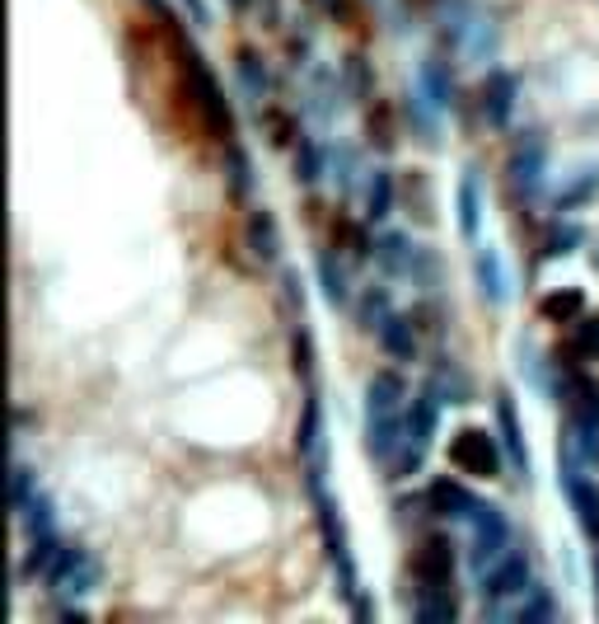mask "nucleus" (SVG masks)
Listing matches in <instances>:
<instances>
[{"label": "nucleus", "mask_w": 599, "mask_h": 624, "mask_svg": "<svg viewBox=\"0 0 599 624\" xmlns=\"http://www.w3.org/2000/svg\"><path fill=\"white\" fill-rule=\"evenodd\" d=\"M379 348L389 352L394 362H417V324H413V315H394L379 324Z\"/></svg>", "instance_id": "obj_16"}, {"label": "nucleus", "mask_w": 599, "mask_h": 624, "mask_svg": "<svg viewBox=\"0 0 599 624\" xmlns=\"http://www.w3.org/2000/svg\"><path fill=\"white\" fill-rule=\"evenodd\" d=\"M394 198H398L394 170H375L370 193H366V225H384V221H389L394 217Z\"/></svg>", "instance_id": "obj_24"}, {"label": "nucleus", "mask_w": 599, "mask_h": 624, "mask_svg": "<svg viewBox=\"0 0 599 624\" xmlns=\"http://www.w3.org/2000/svg\"><path fill=\"white\" fill-rule=\"evenodd\" d=\"M449 465H455L459 474H468V480H501V470L510 461H506V446H501L497 432L459 427L455 436H449Z\"/></svg>", "instance_id": "obj_4"}, {"label": "nucleus", "mask_w": 599, "mask_h": 624, "mask_svg": "<svg viewBox=\"0 0 599 624\" xmlns=\"http://www.w3.org/2000/svg\"><path fill=\"white\" fill-rule=\"evenodd\" d=\"M240 76H244V85L253 94H267V71H263V61H258V52H253V48L240 52Z\"/></svg>", "instance_id": "obj_35"}, {"label": "nucleus", "mask_w": 599, "mask_h": 624, "mask_svg": "<svg viewBox=\"0 0 599 624\" xmlns=\"http://www.w3.org/2000/svg\"><path fill=\"white\" fill-rule=\"evenodd\" d=\"M57 615H61V620H90V611H84V606H61Z\"/></svg>", "instance_id": "obj_41"}, {"label": "nucleus", "mask_w": 599, "mask_h": 624, "mask_svg": "<svg viewBox=\"0 0 599 624\" xmlns=\"http://www.w3.org/2000/svg\"><path fill=\"white\" fill-rule=\"evenodd\" d=\"M370 141L379 145V151H389V145H394V122H389V113H384V118H379V109L370 113Z\"/></svg>", "instance_id": "obj_39"}, {"label": "nucleus", "mask_w": 599, "mask_h": 624, "mask_svg": "<svg viewBox=\"0 0 599 624\" xmlns=\"http://www.w3.org/2000/svg\"><path fill=\"white\" fill-rule=\"evenodd\" d=\"M413 615L432 620V624H455L459 620V601L449 596V587H422L417 601H413Z\"/></svg>", "instance_id": "obj_23"}, {"label": "nucleus", "mask_w": 599, "mask_h": 624, "mask_svg": "<svg viewBox=\"0 0 599 624\" xmlns=\"http://www.w3.org/2000/svg\"><path fill=\"white\" fill-rule=\"evenodd\" d=\"M314 334H309V320H300L295 329H291V366H295V376L300 381H309L314 376Z\"/></svg>", "instance_id": "obj_28"}, {"label": "nucleus", "mask_w": 599, "mask_h": 624, "mask_svg": "<svg viewBox=\"0 0 599 624\" xmlns=\"http://www.w3.org/2000/svg\"><path fill=\"white\" fill-rule=\"evenodd\" d=\"M474 273H478V286H483V296H487L491 305H506V301H510V282H506V268H501V254H497V249L478 244Z\"/></svg>", "instance_id": "obj_17"}, {"label": "nucleus", "mask_w": 599, "mask_h": 624, "mask_svg": "<svg viewBox=\"0 0 599 624\" xmlns=\"http://www.w3.org/2000/svg\"><path fill=\"white\" fill-rule=\"evenodd\" d=\"M576 244H581V231H576V225H552L548 231V254H571Z\"/></svg>", "instance_id": "obj_37"}, {"label": "nucleus", "mask_w": 599, "mask_h": 624, "mask_svg": "<svg viewBox=\"0 0 599 624\" xmlns=\"http://www.w3.org/2000/svg\"><path fill=\"white\" fill-rule=\"evenodd\" d=\"M422 497H426V512H432V516H445V522H464V526H468V516L483 507V497H474V493H468L464 484H455V480H432Z\"/></svg>", "instance_id": "obj_12"}, {"label": "nucleus", "mask_w": 599, "mask_h": 624, "mask_svg": "<svg viewBox=\"0 0 599 624\" xmlns=\"http://www.w3.org/2000/svg\"><path fill=\"white\" fill-rule=\"evenodd\" d=\"M375 254H379V268H384L389 278H413L417 249H413V240L403 235V231H384V235L375 240Z\"/></svg>", "instance_id": "obj_15"}, {"label": "nucleus", "mask_w": 599, "mask_h": 624, "mask_svg": "<svg viewBox=\"0 0 599 624\" xmlns=\"http://www.w3.org/2000/svg\"><path fill=\"white\" fill-rule=\"evenodd\" d=\"M506 550H510V522H506V512L483 503L474 516H468V564H474V573L483 577Z\"/></svg>", "instance_id": "obj_5"}, {"label": "nucleus", "mask_w": 599, "mask_h": 624, "mask_svg": "<svg viewBox=\"0 0 599 624\" xmlns=\"http://www.w3.org/2000/svg\"><path fill=\"white\" fill-rule=\"evenodd\" d=\"M99 577H103V568L94 564V554L80 550V545H67L57 554V564L48 568V577H42V582H48L57 596H84V592L99 587Z\"/></svg>", "instance_id": "obj_7"}, {"label": "nucleus", "mask_w": 599, "mask_h": 624, "mask_svg": "<svg viewBox=\"0 0 599 624\" xmlns=\"http://www.w3.org/2000/svg\"><path fill=\"white\" fill-rule=\"evenodd\" d=\"M516 94H520L516 71H506V67L487 71V80H483V118L491 122V128H510V118H516Z\"/></svg>", "instance_id": "obj_11"}, {"label": "nucleus", "mask_w": 599, "mask_h": 624, "mask_svg": "<svg viewBox=\"0 0 599 624\" xmlns=\"http://www.w3.org/2000/svg\"><path fill=\"white\" fill-rule=\"evenodd\" d=\"M417 90L426 94V103H432L436 113L449 109V99H455V85H449V71H445V61H422L417 67Z\"/></svg>", "instance_id": "obj_19"}, {"label": "nucleus", "mask_w": 599, "mask_h": 624, "mask_svg": "<svg viewBox=\"0 0 599 624\" xmlns=\"http://www.w3.org/2000/svg\"><path fill=\"white\" fill-rule=\"evenodd\" d=\"M282 301H286L295 324L305 320V278H300V268H286V273H282Z\"/></svg>", "instance_id": "obj_32"}, {"label": "nucleus", "mask_w": 599, "mask_h": 624, "mask_svg": "<svg viewBox=\"0 0 599 624\" xmlns=\"http://www.w3.org/2000/svg\"><path fill=\"white\" fill-rule=\"evenodd\" d=\"M581 358H599V320H576V343H571Z\"/></svg>", "instance_id": "obj_36"}, {"label": "nucleus", "mask_w": 599, "mask_h": 624, "mask_svg": "<svg viewBox=\"0 0 599 624\" xmlns=\"http://www.w3.org/2000/svg\"><path fill=\"white\" fill-rule=\"evenodd\" d=\"M595 189H599V164H590V170H586V174L576 179L571 189H567V193L558 198V212H576V207H581V202H586V198H590Z\"/></svg>", "instance_id": "obj_33"}, {"label": "nucleus", "mask_w": 599, "mask_h": 624, "mask_svg": "<svg viewBox=\"0 0 599 624\" xmlns=\"http://www.w3.org/2000/svg\"><path fill=\"white\" fill-rule=\"evenodd\" d=\"M394 315V301H389V291L384 286H366L361 291V301H356V320L366 334H379V324Z\"/></svg>", "instance_id": "obj_25"}, {"label": "nucleus", "mask_w": 599, "mask_h": 624, "mask_svg": "<svg viewBox=\"0 0 599 624\" xmlns=\"http://www.w3.org/2000/svg\"><path fill=\"white\" fill-rule=\"evenodd\" d=\"M544 179H548V145L539 132H525V141H516V151H510V183L534 198L544 193Z\"/></svg>", "instance_id": "obj_9"}, {"label": "nucleus", "mask_w": 599, "mask_h": 624, "mask_svg": "<svg viewBox=\"0 0 599 624\" xmlns=\"http://www.w3.org/2000/svg\"><path fill=\"white\" fill-rule=\"evenodd\" d=\"M318 282H324V296H328L333 310L352 305V278H347V268L337 263L333 249H324V254H318Z\"/></svg>", "instance_id": "obj_22"}, {"label": "nucleus", "mask_w": 599, "mask_h": 624, "mask_svg": "<svg viewBox=\"0 0 599 624\" xmlns=\"http://www.w3.org/2000/svg\"><path fill=\"white\" fill-rule=\"evenodd\" d=\"M403 427H408V442L432 451V436L440 427V400L432 385H422L417 394H408V413H403Z\"/></svg>", "instance_id": "obj_13"}, {"label": "nucleus", "mask_w": 599, "mask_h": 624, "mask_svg": "<svg viewBox=\"0 0 599 624\" xmlns=\"http://www.w3.org/2000/svg\"><path fill=\"white\" fill-rule=\"evenodd\" d=\"M497 436L506 446V461L510 470L529 480L534 474V461H529V446H525V427H520V413H516V400H510V390H497Z\"/></svg>", "instance_id": "obj_10"}, {"label": "nucleus", "mask_w": 599, "mask_h": 624, "mask_svg": "<svg viewBox=\"0 0 599 624\" xmlns=\"http://www.w3.org/2000/svg\"><path fill=\"white\" fill-rule=\"evenodd\" d=\"M318 6H324L328 14H342V0H318Z\"/></svg>", "instance_id": "obj_43"}, {"label": "nucleus", "mask_w": 599, "mask_h": 624, "mask_svg": "<svg viewBox=\"0 0 599 624\" xmlns=\"http://www.w3.org/2000/svg\"><path fill=\"white\" fill-rule=\"evenodd\" d=\"M230 6H234V10H248V6H253V0H230Z\"/></svg>", "instance_id": "obj_45"}, {"label": "nucleus", "mask_w": 599, "mask_h": 624, "mask_svg": "<svg viewBox=\"0 0 599 624\" xmlns=\"http://www.w3.org/2000/svg\"><path fill=\"white\" fill-rule=\"evenodd\" d=\"M263 118H272V141H276V145H291V141H295V122H291L282 109H267Z\"/></svg>", "instance_id": "obj_38"}, {"label": "nucleus", "mask_w": 599, "mask_h": 624, "mask_svg": "<svg viewBox=\"0 0 599 624\" xmlns=\"http://www.w3.org/2000/svg\"><path fill=\"white\" fill-rule=\"evenodd\" d=\"M244 231H248V249H253L258 259H267V263L282 259V225H276L272 207H253Z\"/></svg>", "instance_id": "obj_14"}, {"label": "nucleus", "mask_w": 599, "mask_h": 624, "mask_svg": "<svg viewBox=\"0 0 599 624\" xmlns=\"http://www.w3.org/2000/svg\"><path fill=\"white\" fill-rule=\"evenodd\" d=\"M295 446H300V461H305V484H324L328 480V436H324V404H318L314 390L305 394Z\"/></svg>", "instance_id": "obj_6"}, {"label": "nucleus", "mask_w": 599, "mask_h": 624, "mask_svg": "<svg viewBox=\"0 0 599 624\" xmlns=\"http://www.w3.org/2000/svg\"><path fill=\"white\" fill-rule=\"evenodd\" d=\"M422 465H426V451H422V446H413V442H403V446H398V455H394V461L384 465V470H389V480H394V484H403V480H417Z\"/></svg>", "instance_id": "obj_30"}, {"label": "nucleus", "mask_w": 599, "mask_h": 624, "mask_svg": "<svg viewBox=\"0 0 599 624\" xmlns=\"http://www.w3.org/2000/svg\"><path fill=\"white\" fill-rule=\"evenodd\" d=\"M230 189H234V198H248V193H253V170H248V155H244L234 141H230Z\"/></svg>", "instance_id": "obj_34"}, {"label": "nucleus", "mask_w": 599, "mask_h": 624, "mask_svg": "<svg viewBox=\"0 0 599 624\" xmlns=\"http://www.w3.org/2000/svg\"><path fill=\"white\" fill-rule=\"evenodd\" d=\"M539 315L548 324H576L586 315V291H576V286H562V291H548V296L539 301Z\"/></svg>", "instance_id": "obj_20"}, {"label": "nucleus", "mask_w": 599, "mask_h": 624, "mask_svg": "<svg viewBox=\"0 0 599 624\" xmlns=\"http://www.w3.org/2000/svg\"><path fill=\"white\" fill-rule=\"evenodd\" d=\"M455 568H459V558H455V540H449L445 531H432L422 540V550L413 558V573L422 587H449L455 582Z\"/></svg>", "instance_id": "obj_8"}, {"label": "nucleus", "mask_w": 599, "mask_h": 624, "mask_svg": "<svg viewBox=\"0 0 599 624\" xmlns=\"http://www.w3.org/2000/svg\"><path fill=\"white\" fill-rule=\"evenodd\" d=\"M179 6H183V14H187L197 29H211V10L202 6V0H179Z\"/></svg>", "instance_id": "obj_40"}, {"label": "nucleus", "mask_w": 599, "mask_h": 624, "mask_svg": "<svg viewBox=\"0 0 599 624\" xmlns=\"http://www.w3.org/2000/svg\"><path fill=\"white\" fill-rule=\"evenodd\" d=\"M595 606H599V558H595Z\"/></svg>", "instance_id": "obj_44"}, {"label": "nucleus", "mask_w": 599, "mask_h": 624, "mask_svg": "<svg viewBox=\"0 0 599 624\" xmlns=\"http://www.w3.org/2000/svg\"><path fill=\"white\" fill-rule=\"evenodd\" d=\"M295 179L300 183H318V179H324V151H318L309 137L295 145Z\"/></svg>", "instance_id": "obj_31"}, {"label": "nucleus", "mask_w": 599, "mask_h": 624, "mask_svg": "<svg viewBox=\"0 0 599 624\" xmlns=\"http://www.w3.org/2000/svg\"><path fill=\"white\" fill-rule=\"evenodd\" d=\"M558 601H552V592L544 587V582H534V587L520 596V606H516V620L520 624H539V620H558Z\"/></svg>", "instance_id": "obj_26"}, {"label": "nucleus", "mask_w": 599, "mask_h": 624, "mask_svg": "<svg viewBox=\"0 0 599 624\" xmlns=\"http://www.w3.org/2000/svg\"><path fill=\"white\" fill-rule=\"evenodd\" d=\"M595 461H599V455H595Z\"/></svg>", "instance_id": "obj_47"}, {"label": "nucleus", "mask_w": 599, "mask_h": 624, "mask_svg": "<svg viewBox=\"0 0 599 624\" xmlns=\"http://www.w3.org/2000/svg\"><path fill=\"white\" fill-rule=\"evenodd\" d=\"M19 526H24V535H29V540L52 535V531H57V507H52V497L42 493V489H38L33 503H29L24 512H19Z\"/></svg>", "instance_id": "obj_27"}, {"label": "nucleus", "mask_w": 599, "mask_h": 624, "mask_svg": "<svg viewBox=\"0 0 599 624\" xmlns=\"http://www.w3.org/2000/svg\"><path fill=\"white\" fill-rule=\"evenodd\" d=\"M145 6H150V10H160V19H174V14H169L164 0H145Z\"/></svg>", "instance_id": "obj_42"}, {"label": "nucleus", "mask_w": 599, "mask_h": 624, "mask_svg": "<svg viewBox=\"0 0 599 624\" xmlns=\"http://www.w3.org/2000/svg\"><path fill=\"white\" fill-rule=\"evenodd\" d=\"M309 497H314L318 535H324L328 564H333V577H337V596L342 601H356L361 596V573H356V558H352V545H347V531H342V512L333 503L328 484H309Z\"/></svg>", "instance_id": "obj_2"}, {"label": "nucleus", "mask_w": 599, "mask_h": 624, "mask_svg": "<svg viewBox=\"0 0 599 624\" xmlns=\"http://www.w3.org/2000/svg\"><path fill=\"white\" fill-rule=\"evenodd\" d=\"M38 497V474H33V465H24V461H14V470H10V512L19 516L29 503Z\"/></svg>", "instance_id": "obj_29"}, {"label": "nucleus", "mask_w": 599, "mask_h": 624, "mask_svg": "<svg viewBox=\"0 0 599 624\" xmlns=\"http://www.w3.org/2000/svg\"><path fill=\"white\" fill-rule=\"evenodd\" d=\"M595 545H599V531H595Z\"/></svg>", "instance_id": "obj_46"}, {"label": "nucleus", "mask_w": 599, "mask_h": 624, "mask_svg": "<svg viewBox=\"0 0 599 624\" xmlns=\"http://www.w3.org/2000/svg\"><path fill=\"white\" fill-rule=\"evenodd\" d=\"M534 587V568H529V554L525 550H506L497 564L483 573V620H506L516 615L520 596Z\"/></svg>", "instance_id": "obj_3"}, {"label": "nucleus", "mask_w": 599, "mask_h": 624, "mask_svg": "<svg viewBox=\"0 0 599 624\" xmlns=\"http://www.w3.org/2000/svg\"><path fill=\"white\" fill-rule=\"evenodd\" d=\"M459 235L468 244H478V235H483V189L474 174H464V183H459Z\"/></svg>", "instance_id": "obj_21"}, {"label": "nucleus", "mask_w": 599, "mask_h": 624, "mask_svg": "<svg viewBox=\"0 0 599 624\" xmlns=\"http://www.w3.org/2000/svg\"><path fill=\"white\" fill-rule=\"evenodd\" d=\"M169 38H174V48L183 57V76H187V85H192V103H197V113H202V128L211 137H221V141H234V109H230V99L221 90L216 71H211L206 57L183 38L179 19H169Z\"/></svg>", "instance_id": "obj_1"}, {"label": "nucleus", "mask_w": 599, "mask_h": 624, "mask_svg": "<svg viewBox=\"0 0 599 624\" xmlns=\"http://www.w3.org/2000/svg\"><path fill=\"white\" fill-rule=\"evenodd\" d=\"M426 385L436 390V400L440 404H468V394H474V385H468V376L464 371L449 362V358H440L436 366H432V376H426Z\"/></svg>", "instance_id": "obj_18"}]
</instances>
